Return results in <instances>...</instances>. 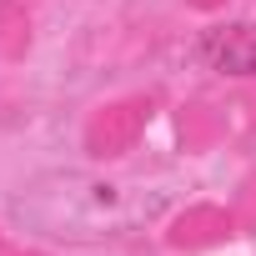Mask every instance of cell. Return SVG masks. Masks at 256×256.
Instances as JSON below:
<instances>
[{"mask_svg": "<svg viewBox=\"0 0 256 256\" xmlns=\"http://www.w3.org/2000/svg\"><path fill=\"white\" fill-rule=\"evenodd\" d=\"M201 56L216 76H236L251 80L256 76V20H231L201 36Z\"/></svg>", "mask_w": 256, "mask_h": 256, "instance_id": "obj_2", "label": "cell"}, {"mask_svg": "<svg viewBox=\"0 0 256 256\" xmlns=\"http://www.w3.org/2000/svg\"><path fill=\"white\" fill-rule=\"evenodd\" d=\"M171 191L151 181H126V176H100V171H40L10 196V221L40 241L60 246H100L120 241L131 231H146L166 211Z\"/></svg>", "mask_w": 256, "mask_h": 256, "instance_id": "obj_1", "label": "cell"}]
</instances>
